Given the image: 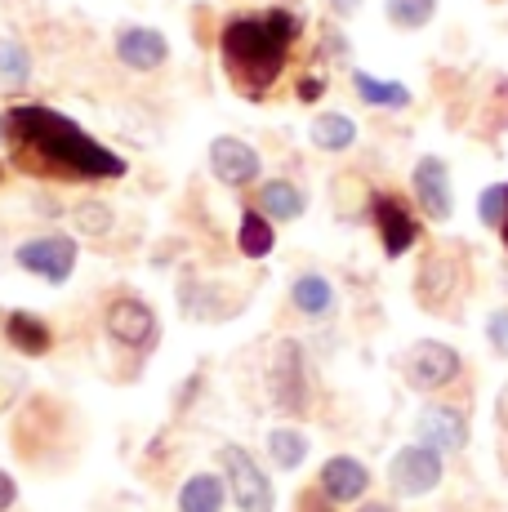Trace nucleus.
Wrapping results in <instances>:
<instances>
[{
    "label": "nucleus",
    "mask_w": 508,
    "mask_h": 512,
    "mask_svg": "<svg viewBox=\"0 0 508 512\" xmlns=\"http://www.w3.org/2000/svg\"><path fill=\"white\" fill-rule=\"evenodd\" d=\"M0 134L14 147V156L27 165V174H54V179H125L130 165L112 152V147L94 143L72 116L54 112V107H9L0 116Z\"/></svg>",
    "instance_id": "nucleus-1"
},
{
    "label": "nucleus",
    "mask_w": 508,
    "mask_h": 512,
    "mask_svg": "<svg viewBox=\"0 0 508 512\" xmlns=\"http://www.w3.org/2000/svg\"><path fill=\"white\" fill-rule=\"evenodd\" d=\"M295 36H299V18L290 9H263V14L232 18L219 36V49L237 90L250 98L268 94L277 85L281 67H286Z\"/></svg>",
    "instance_id": "nucleus-2"
},
{
    "label": "nucleus",
    "mask_w": 508,
    "mask_h": 512,
    "mask_svg": "<svg viewBox=\"0 0 508 512\" xmlns=\"http://www.w3.org/2000/svg\"><path fill=\"white\" fill-rule=\"evenodd\" d=\"M76 259H81V241H76V236H63V232L27 236V241H18V250H14L18 268L41 277V281H50V285H63L72 277Z\"/></svg>",
    "instance_id": "nucleus-3"
},
{
    "label": "nucleus",
    "mask_w": 508,
    "mask_h": 512,
    "mask_svg": "<svg viewBox=\"0 0 508 512\" xmlns=\"http://www.w3.org/2000/svg\"><path fill=\"white\" fill-rule=\"evenodd\" d=\"M219 459H223V477H228L232 504H237L241 512H277L268 472L259 468V459H254L246 446H223Z\"/></svg>",
    "instance_id": "nucleus-4"
},
{
    "label": "nucleus",
    "mask_w": 508,
    "mask_h": 512,
    "mask_svg": "<svg viewBox=\"0 0 508 512\" xmlns=\"http://www.w3.org/2000/svg\"><path fill=\"white\" fill-rule=\"evenodd\" d=\"M402 374L415 392H437L464 374V357H459V348H451V343H442V339H419L415 348L406 352Z\"/></svg>",
    "instance_id": "nucleus-5"
},
{
    "label": "nucleus",
    "mask_w": 508,
    "mask_h": 512,
    "mask_svg": "<svg viewBox=\"0 0 508 512\" xmlns=\"http://www.w3.org/2000/svg\"><path fill=\"white\" fill-rule=\"evenodd\" d=\"M268 383H272V401H277L286 415H304L308 410V361L295 339H281L277 348H272Z\"/></svg>",
    "instance_id": "nucleus-6"
},
{
    "label": "nucleus",
    "mask_w": 508,
    "mask_h": 512,
    "mask_svg": "<svg viewBox=\"0 0 508 512\" xmlns=\"http://www.w3.org/2000/svg\"><path fill=\"white\" fill-rule=\"evenodd\" d=\"M442 477H446V464H442V455L437 450H428V446H402L393 455V464H388V481H393V490L402 499H424V495H433L437 486H442Z\"/></svg>",
    "instance_id": "nucleus-7"
},
{
    "label": "nucleus",
    "mask_w": 508,
    "mask_h": 512,
    "mask_svg": "<svg viewBox=\"0 0 508 512\" xmlns=\"http://www.w3.org/2000/svg\"><path fill=\"white\" fill-rule=\"evenodd\" d=\"M103 330H107V339L121 343V348H152L156 343V312H152V303L139 299V294H121V299L107 303Z\"/></svg>",
    "instance_id": "nucleus-8"
},
{
    "label": "nucleus",
    "mask_w": 508,
    "mask_h": 512,
    "mask_svg": "<svg viewBox=\"0 0 508 512\" xmlns=\"http://www.w3.org/2000/svg\"><path fill=\"white\" fill-rule=\"evenodd\" d=\"M410 187H415V201L428 219L446 223L455 214V187H451V165L442 156H419L415 170H410Z\"/></svg>",
    "instance_id": "nucleus-9"
},
{
    "label": "nucleus",
    "mask_w": 508,
    "mask_h": 512,
    "mask_svg": "<svg viewBox=\"0 0 508 512\" xmlns=\"http://www.w3.org/2000/svg\"><path fill=\"white\" fill-rule=\"evenodd\" d=\"M415 441L437 455H459L468 446V415L459 406H424L415 419Z\"/></svg>",
    "instance_id": "nucleus-10"
},
{
    "label": "nucleus",
    "mask_w": 508,
    "mask_h": 512,
    "mask_svg": "<svg viewBox=\"0 0 508 512\" xmlns=\"http://www.w3.org/2000/svg\"><path fill=\"white\" fill-rule=\"evenodd\" d=\"M370 219H375L388 259H402L410 245L419 241V219L406 210V201H397V196H388V192L370 196Z\"/></svg>",
    "instance_id": "nucleus-11"
},
{
    "label": "nucleus",
    "mask_w": 508,
    "mask_h": 512,
    "mask_svg": "<svg viewBox=\"0 0 508 512\" xmlns=\"http://www.w3.org/2000/svg\"><path fill=\"white\" fill-rule=\"evenodd\" d=\"M259 170H263V161H259V152H254L246 139L219 134V139L210 143V174L223 187H250L254 179H259Z\"/></svg>",
    "instance_id": "nucleus-12"
},
{
    "label": "nucleus",
    "mask_w": 508,
    "mask_h": 512,
    "mask_svg": "<svg viewBox=\"0 0 508 512\" xmlns=\"http://www.w3.org/2000/svg\"><path fill=\"white\" fill-rule=\"evenodd\" d=\"M317 490L330 499V504H357L370 490V468L353 455H330L317 472Z\"/></svg>",
    "instance_id": "nucleus-13"
},
{
    "label": "nucleus",
    "mask_w": 508,
    "mask_h": 512,
    "mask_svg": "<svg viewBox=\"0 0 508 512\" xmlns=\"http://www.w3.org/2000/svg\"><path fill=\"white\" fill-rule=\"evenodd\" d=\"M116 58H121L130 72H156L170 58V41H165L156 27H121L116 32Z\"/></svg>",
    "instance_id": "nucleus-14"
},
{
    "label": "nucleus",
    "mask_w": 508,
    "mask_h": 512,
    "mask_svg": "<svg viewBox=\"0 0 508 512\" xmlns=\"http://www.w3.org/2000/svg\"><path fill=\"white\" fill-rule=\"evenodd\" d=\"M290 303H295L299 317L308 321H326L335 312V285H330L321 272H299L290 281Z\"/></svg>",
    "instance_id": "nucleus-15"
},
{
    "label": "nucleus",
    "mask_w": 508,
    "mask_h": 512,
    "mask_svg": "<svg viewBox=\"0 0 508 512\" xmlns=\"http://www.w3.org/2000/svg\"><path fill=\"white\" fill-rule=\"evenodd\" d=\"M254 205H259L272 223H295V219H304L308 196H304V187H295L290 179H268L259 187V201Z\"/></svg>",
    "instance_id": "nucleus-16"
},
{
    "label": "nucleus",
    "mask_w": 508,
    "mask_h": 512,
    "mask_svg": "<svg viewBox=\"0 0 508 512\" xmlns=\"http://www.w3.org/2000/svg\"><path fill=\"white\" fill-rule=\"evenodd\" d=\"M228 504V477L219 472H192L179 486V512H223Z\"/></svg>",
    "instance_id": "nucleus-17"
},
{
    "label": "nucleus",
    "mask_w": 508,
    "mask_h": 512,
    "mask_svg": "<svg viewBox=\"0 0 508 512\" xmlns=\"http://www.w3.org/2000/svg\"><path fill=\"white\" fill-rule=\"evenodd\" d=\"M5 343L14 352H23V357H45V352L54 348V334L41 317H32V312H9L5 317Z\"/></svg>",
    "instance_id": "nucleus-18"
},
{
    "label": "nucleus",
    "mask_w": 508,
    "mask_h": 512,
    "mask_svg": "<svg viewBox=\"0 0 508 512\" xmlns=\"http://www.w3.org/2000/svg\"><path fill=\"white\" fill-rule=\"evenodd\" d=\"M312 143L321 147V152H348V147L357 143V121L344 112H321L317 121H312Z\"/></svg>",
    "instance_id": "nucleus-19"
},
{
    "label": "nucleus",
    "mask_w": 508,
    "mask_h": 512,
    "mask_svg": "<svg viewBox=\"0 0 508 512\" xmlns=\"http://www.w3.org/2000/svg\"><path fill=\"white\" fill-rule=\"evenodd\" d=\"M272 245H277V232H272V219L263 210H246L241 214V228H237V250L246 259H268Z\"/></svg>",
    "instance_id": "nucleus-20"
},
{
    "label": "nucleus",
    "mask_w": 508,
    "mask_h": 512,
    "mask_svg": "<svg viewBox=\"0 0 508 512\" xmlns=\"http://www.w3.org/2000/svg\"><path fill=\"white\" fill-rule=\"evenodd\" d=\"M353 90L366 107H410V90L402 81H384V76H370V72H353Z\"/></svg>",
    "instance_id": "nucleus-21"
},
{
    "label": "nucleus",
    "mask_w": 508,
    "mask_h": 512,
    "mask_svg": "<svg viewBox=\"0 0 508 512\" xmlns=\"http://www.w3.org/2000/svg\"><path fill=\"white\" fill-rule=\"evenodd\" d=\"M268 455L281 472H295L308 459V437L299 428H272L268 432Z\"/></svg>",
    "instance_id": "nucleus-22"
},
{
    "label": "nucleus",
    "mask_w": 508,
    "mask_h": 512,
    "mask_svg": "<svg viewBox=\"0 0 508 512\" xmlns=\"http://www.w3.org/2000/svg\"><path fill=\"white\" fill-rule=\"evenodd\" d=\"M384 14H388V23L402 27V32H419V27L433 23L437 0H384Z\"/></svg>",
    "instance_id": "nucleus-23"
},
{
    "label": "nucleus",
    "mask_w": 508,
    "mask_h": 512,
    "mask_svg": "<svg viewBox=\"0 0 508 512\" xmlns=\"http://www.w3.org/2000/svg\"><path fill=\"white\" fill-rule=\"evenodd\" d=\"M0 76H5L9 85H27V81H32V54H27V45L0 36Z\"/></svg>",
    "instance_id": "nucleus-24"
},
{
    "label": "nucleus",
    "mask_w": 508,
    "mask_h": 512,
    "mask_svg": "<svg viewBox=\"0 0 508 512\" xmlns=\"http://www.w3.org/2000/svg\"><path fill=\"white\" fill-rule=\"evenodd\" d=\"M504 210H508V183H491V187L482 192V201H477V219H482L486 228L500 232Z\"/></svg>",
    "instance_id": "nucleus-25"
},
{
    "label": "nucleus",
    "mask_w": 508,
    "mask_h": 512,
    "mask_svg": "<svg viewBox=\"0 0 508 512\" xmlns=\"http://www.w3.org/2000/svg\"><path fill=\"white\" fill-rule=\"evenodd\" d=\"M76 223H81V232L103 236L107 228H112V210L99 205V201H85V205H76Z\"/></svg>",
    "instance_id": "nucleus-26"
},
{
    "label": "nucleus",
    "mask_w": 508,
    "mask_h": 512,
    "mask_svg": "<svg viewBox=\"0 0 508 512\" xmlns=\"http://www.w3.org/2000/svg\"><path fill=\"white\" fill-rule=\"evenodd\" d=\"M486 339H491V348L500 352V357H508V308L491 312V321H486Z\"/></svg>",
    "instance_id": "nucleus-27"
},
{
    "label": "nucleus",
    "mask_w": 508,
    "mask_h": 512,
    "mask_svg": "<svg viewBox=\"0 0 508 512\" xmlns=\"http://www.w3.org/2000/svg\"><path fill=\"white\" fill-rule=\"evenodd\" d=\"M14 504H18V486H14V477L0 468V512H9Z\"/></svg>",
    "instance_id": "nucleus-28"
},
{
    "label": "nucleus",
    "mask_w": 508,
    "mask_h": 512,
    "mask_svg": "<svg viewBox=\"0 0 508 512\" xmlns=\"http://www.w3.org/2000/svg\"><path fill=\"white\" fill-rule=\"evenodd\" d=\"M321 94H326V81H321V76H304V81H299V98H304V103H317Z\"/></svg>",
    "instance_id": "nucleus-29"
},
{
    "label": "nucleus",
    "mask_w": 508,
    "mask_h": 512,
    "mask_svg": "<svg viewBox=\"0 0 508 512\" xmlns=\"http://www.w3.org/2000/svg\"><path fill=\"white\" fill-rule=\"evenodd\" d=\"M299 512H330V499L321 495V490H312V495L299 499Z\"/></svg>",
    "instance_id": "nucleus-30"
},
{
    "label": "nucleus",
    "mask_w": 508,
    "mask_h": 512,
    "mask_svg": "<svg viewBox=\"0 0 508 512\" xmlns=\"http://www.w3.org/2000/svg\"><path fill=\"white\" fill-rule=\"evenodd\" d=\"M495 419H500V432L508 437V383H504L500 397H495Z\"/></svg>",
    "instance_id": "nucleus-31"
},
{
    "label": "nucleus",
    "mask_w": 508,
    "mask_h": 512,
    "mask_svg": "<svg viewBox=\"0 0 508 512\" xmlns=\"http://www.w3.org/2000/svg\"><path fill=\"white\" fill-rule=\"evenodd\" d=\"M330 9H335V14H357V9H361V0H330Z\"/></svg>",
    "instance_id": "nucleus-32"
},
{
    "label": "nucleus",
    "mask_w": 508,
    "mask_h": 512,
    "mask_svg": "<svg viewBox=\"0 0 508 512\" xmlns=\"http://www.w3.org/2000/svg\"><path fill=\"white\" fill-rule=\"evenodd\" d=\"M361 512H397L393 504H379V499H370V504H361Z\"/></svg>",
    "instance_id": "nucleus-33"
},
{
    "label": "nucleus",
    "mask_w": 508,
    "mask_h": 512,
    "mask_svg": "<svg viewBox=\"0 0 508 512\" xmlns=\"http://www.w3.org/2000/svg\"><path fill=\"white\" fill-rule=\"evenodd\" d=\"M500 241H504V250H508V210H504V223H500Z\"/></svg>",
    "instance_id": "nucleus-34"
},
{
    "label": "nucleus",
    "mask_w": 508,
    "mask_h": 512,
    "mask_svg": "<svg viewBox=\"0 0 508 512\" xmlns=\"http://www.w3.org/2000/svg\"><path fill=\"white\" fill-rule=\"evenodd\" d=\"M0 174H5V170H0Z\"/></svg>",
    "instance_id": "nucleus-35"
}]
</instances>
